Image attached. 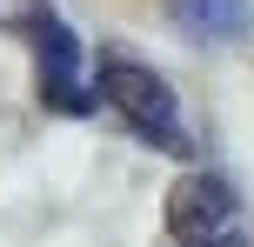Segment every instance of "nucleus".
Returning <instances> with one entry per match:
<instances>
[{
    "instance_id": "f257e3e1",
    "label": "nucleus",
    "mask_w": 254,
    "mask_h": 247,
    "mask_svg": "<svg viewBox=\"0 0 254 247\" xmlns=\"http://www.w3.org/2000/svg\"><path fill=\"white\" fill-rule=\"evenodd\" d=\"M101 100L114 107L127 127L140 134V141H154L161 154H188V134H181V100L174 87H167L154 67L127 60V53H101Z\"/></svg>"
},
{
    "instance_id": "f03ea898",
    "label": "nucleus",
    "mask_w": 254,
    "mask_h": 247,
    "mask_svg": "<svg viewBox=\"0 0 254 247\" xmlns=\"http://www.w3.org/2000/svg\"><path fill=\"white\" fill-rule=\"evenodd\" d=\"M234 221H241V187H234L228 174L194 167V174H181V181L167 187V234L181 247L221 234V227H234Z\"/></svg>"
},
{
    "instance_id": "7ed1b4c3",
    "label": "nucleus",
    "mask_w": 254,
    "mask_h": 247,
    "mask_svg": "<svg viewBox=\"0 0 254 247\" xmlns=\"http://www.w3.org/2000/svg\"><path fill=\"white\" fill-rule=\"evenodd\" d=\"M34 60H40V100L61 107V114H87L94 94L80 87V67H87V53H80V34L61 20L54 7H34Z\"/></svg>"
},
{
    "instance_id": "20e7f679",
    "label": "nucleus",
    "mask_w": 254,
    "mask_h": 247,
    "mask_svg": "<svg viewBox=\"0 0 254 247\" xmlns=\"http://www.w3.org/2000/svg\"><path fill=\"white\" fill-rule=\"evenodd\" d=\"M167 20L201 47H234L254 34V0H167Z\"/></svg>"
},
{
    "instance_id": "39448f33",
    "label": "nucleus",
    "mask_w": 254,
    "mask_h": 247,
    "mask_svg": "<svg viewBox=\"0 0 254 247\" xmlns=\"http://www.w3.org/2000/svg\"><path fill=\"white\" fill-rule=\"evenodd\" d=\"M194 247H248V241L234 234V227H221V234H207V241H194Z\"/></svg>"
}]
</instances>
